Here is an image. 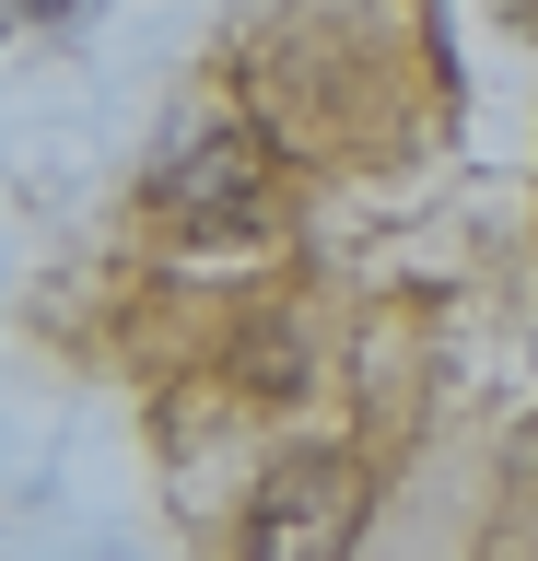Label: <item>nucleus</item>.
<instances>
[{"mask_svg":"<svg viewBox=\"0 0 538 561\" xmlns=\"http://www.w3.org/2000/svg\"><path fill=\"white\" fill-rule=\"evenodd\" d=\"M363 526V468L340 445H293L270 480L247 491V561H340Z\"/></svg>","mask_w":538,"mask_h":561,"instance_id":"nucleus-1","label":"nucleus"},{"mask_svg":"<svg viewBox=\"0 0 538 561\" xmlns=\"http://www.w3.org/2000/svg\"><path fill=\"white\" fill-rule=\"evenodd\" d=\"M152 199L176 210V234H257L270 222V152H257V129H234V117H211V129H187L176 152H164V187Z\"/></svg>","mask_w":538,"mask_h":561,"instance_id":"nucleus-2","label":"nucleus"},{"mask_svg":"<svg viewBox=\"0 0 538 561\" xmlns=\"http://www.w3.org/2000/svg\"><path fill=\"white\" fill-rule=\"evenodd\" d=\"M24 12H36V24H59V12H82V0H24Z\"/></svg>","mask_w":538,"mask_h":561,"instance_id":"nucleus-3","label":"nucleus"},{"mask_svg":"<svg viewBox=\"0 0 538 561\" xmlns=\"http://www.w3.org/2000/svg\"><path fill=\"white\" fill-rule=\"evenodd\" d=\"M515 24H538V0H515Z\"/></svg>","mask_w":538,"mask_h":561,"instance_id":"nucleus-4","label":"nucleus"}]
</instances>
